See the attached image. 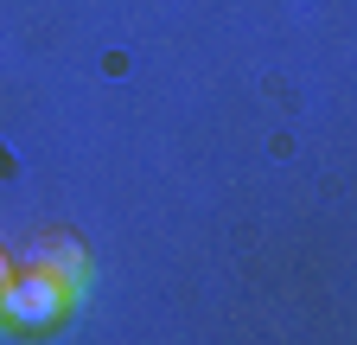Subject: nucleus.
<instances>
[{"mask_svg":"<svg viewBox=\"0 0 357 345\" xmlns=\"http://www.w3.org/2000/svg\"><path fill=\"white\" fill-rule=\"evenodd\" d=\"M70 307V288L52 275V269H13L7 288H0V320L20 326V332H45V326H58Z\"/></svg>","mask_w":357,"mask_h":345,"instance_id":"obj_1","label":"nucleus"},{"mask_svg":"<svg viewBox=\"0 0 357 345\" xmlns=\"http://www.w3.org/2000/svg\"><path fill=\"white\" fill-rule=\"evenodd\" d=\"M7 275H13V263H7V249H0V288H7Z\"/></svg>","mask_w":357,"mask_h":345,"instance_id":"obj_3","label":"nucleus"},{"mask_svg":"<svg viewBox=\"0 0 357 345\" xmlns=\"http://www.w3.org/2000/svg\"><path fill=\"white\" fill-rule=\"evenodd\" d=\"M32 263L52 269L64 288H83V275H89V269H83V249H77L70 237H45V243H32Z\"/></svg>","mask_w":357,"mask_h":345,"instance_id":"obj_2","label":"nucleus"}]
</instances>
